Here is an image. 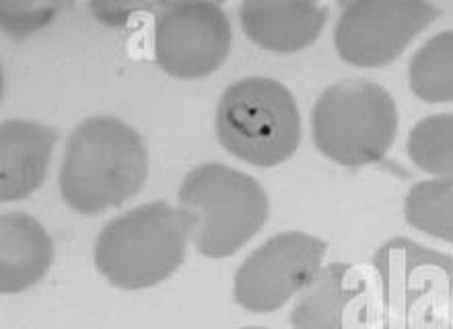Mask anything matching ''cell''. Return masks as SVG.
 <instances>
[{"label": "cell", "mask_w": 453, "mask_h": 329, "mask_svg": "<svg viewBox=\"0 0 453 329\" xmlns=\"http://www.w3.org/2000/svg\"><path fill=\"white\" fill-rule=\"evenodd\" d=\"M147 173L142 136L116 116H91L68 136L58 186L74 212L99 214L141 192Z\"/></svg>", "instance_id": "cell-1"}, {"label": "cell", "mask_w": 453, "mask_h": 329, "mask_svg": "<svg viewBox=\"0 0 453 329\" xmlns=\"http://www.w3.org/2000/svg\"><path fill=\"white\" fill-rule=\"evenodd\" d=\"M192 241V220L169 202H149L119 214L96 241V265L122 290H142L165 282L184 264Z\"/></svg>", "instance_id": "cell-2"}, {"label": "cell", "mask_w": 453, "mask_h": 329, "mask_svg": "<svg viewBox=\"0 0 453 329\" xmlns=\"http://www.w3.org/2000/svg\"><path fill=\"white\" fill-rule=\"evenodd\" d=\"M192 220V243L206 257L237 253L262 229L270 202L262 183L229 164L211 161L188 171L178 192Z\"/></svg>", "instance_id": "cell-3"}, {"label": "cell", "mask_w": 453, "mask_h": 329, "mask_svg": "<svg viewBox=\"0 0 453 329\" xmlns=\"http://www.w3.org/2000/svg\"><path fill=\"white\" fill-rule=\"evenodd\" d=\"M311 130L319 153L344 167H365L381 161L394 144L398 107L380 82L342 79L319 93Z\"/></svg>", "instance_id": "cell-4"}, {"label": "cell", "mask_w": 453, "mask_h": 329, "mask_svg": "<svg viewBox=\"0 0 453 329\" xmlns=\"http://www.w3.org/2000/svg\"><path fill=\"white\" fill-rule=\"evenodd\" d=\"M217 134L231 155L256 167L285 163L301 141V111L295 95L270 77L231 82L217 105Z\"/></svg>", "instance_id": "cell-5"}, {"label": "cell", "mask_w": 453, "mask_h": 329, "mask_svg": "<svg viewBox=\"0 0 453 329\" xmlns=\"http://www.w3.org/2000/svg\"><path fill=\"white\" fill-rule=\"evenodd\" d=\"M328 243L301 231L270 237L239 265L233 284L237 305L251 313H274L303 293L324 268Z\"/></svg>", "instance_id": "cell-6"}, {"label": "cell", "mask_w": 453, "mask_h": 329, "mask_svg": "<svg viewBox=\"0 0 453 329\" xmlns=\"http://www.w3.org/2000/svg\"><path fill=\"white\" fill-rule=\"evenodd\" d=\"M439 12L429 0H352L334 29L340 58L365 68L388 65Z\"/></svg>", "instance_id": "cell-7"}, {"label": "cell", "mask_w": 453, "mask_h": 329, "mask_svg": "<svg viewBox=\"0 0 453 329\" xmlns=\"http://www.w3.org/2000/svg\"><path fill=\"white\" fill-rule=\"evenodd\" d=\"M229 48V17L211 0L165 4L155 19V60L173 77H206L223 65Z\"/></svg>", "instance_id": "cell-8"}, {"label": "cell", "mask_w": 453, "mask_h": 329, "mask_svg": "<svg viewBox=\"0 0 453 329\" xmlns=\"http://www.w3.org/2000/svg\"><path fill=\"white\" fill-rule=\"evenodd\" d=\"M373 265L394 313H431L453 296V257L414 239H388L375 251Z\"/></svg>", "instance_id": "cell-9"}, {"label": "cell", "mask_w": 453, "mask_h": 329, "mask_svg": "<svg viewBox=\"0 0 453 329\" xmlns=\"http://www.w3.org/2000/svg\"><path fill=\"white\" fill-rule=\"evenodd\" d=\"M371 313L369 284L355 265H324L295 301L293 329H367Z\"/></svg>", "instance_id": "cell-10"}, {"label": "cell", "mask_w": 453, "mask_h": 329, "mask_svg": "<svg viewBox=\"0 0 453 329\" xmlns=\"http://www.w3.org/2000/svg\"><path fill=\"white\" fill-rule=\"evenodd\" d=\"M239 15L251 42L288 54L318 40L328 19V6L316 0H245Z\"/></svg>", "instance_id": "cell-11"}, {"label": "cell", "mask_w": 453, "mask_h": 329, "mask_svg": "<svg viewBox=\"0 0 453 329\" xmlns=\"http://www.w3.org/2000/svg\"><path fill=\"white\" fill-rule=\"evenodd\" d=\"M58 132L31 119H6L0 126V200L27 198L42 186Z\"/></svg>", "instance_id": "cell-12"}, {"label": "cell", "mask_w": 453, "mask_h": 329, "mask_svg": "<svg viewBox=\"0 0 453 329\" xmlns=\"http://www.w3.org/2000/svg\"><path fill=\"white\" fill-rule=\"evenodd\" d=\"M54 243L40 220L12 210L0 214V290L23 293L48 274Z\"/></svg>", "instance_id": "cell-13"}, {"label": "cell", "mask_w": 453, "mask_h": 329, "mask_svg": "<svg viewBox=\"0 0 453 329\" xmlns=\"http://www.w3.org/2000/svg\"><path fill=\"white\" fill-rule=\"evenodd\" d=\"M408 79L412 91L429 103L453 101V29L429 37L414 52Z\"/></svg>", "instance_id": "cell-14"}, {"label": "cell", "mask_w": 453, "mask_h": 329, "mask_svg": "<svg viewBox=\"0 0 453 329\" xmlns=\"http://www.w3.org/2000/svg\"><path fill=\"white\" fill-rule=\"evenodd\" d=\"M404 217L414 229L453 243V177L414 183L406 194Z\"/></svg>", "instance_id": "cell-15"}, {"label": "cell", "mask_w": 453, "mask_h": 329, "mask_svg": "<svg viewBox=\"0 0 453 329\" xmlns=\"http://www.w3.org/2000/svg\"><path fill=\"white\" fill-rule=\"evenodd\" d=\"M408 155L433 177H453V111L433 113L417 122L408 136Z\"/></svg>", "instance_id": "cell-16"}, {"label": "cell", "mask_w": 453, "mask_h": 329, "mask_svg": "<svg viewBox=\"0 0 453 329\" xmlns=\"http://www.w3.org/2000/svg\"><path fill=\"white\" fill-rule=\"evenodd\" d=\"M242 329H266V327H254V325H250V327H242Z\"/></svg>", "instance_id": "cell-17"}, {"label": "cell", "mask_w": 453, "mask_h": 329, "mask_svg": "<svg viewBox=\"0 0 453 329\" xmlns=\"http://www.w3.org/2000/svg\"><path fill=\"white\" fill-rule=\"evenodd\" d=\"M406 329H414V327H406Z\"/></svg>", "instance_id": "cell-18"}]
</instances>
